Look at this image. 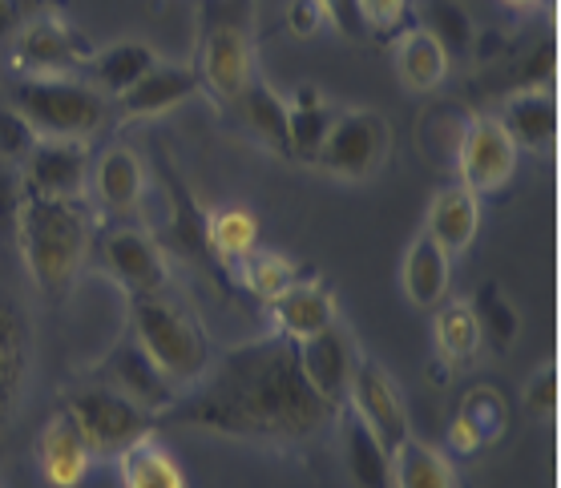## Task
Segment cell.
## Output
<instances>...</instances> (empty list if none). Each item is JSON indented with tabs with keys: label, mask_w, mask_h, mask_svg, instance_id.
Returning <instances> with one entry per match:
<instances>
[{
	"label": "cell",
	"mask_w": 561,
	"mask_h": 488,
	"mask_svg": "<svg viewBox=\"0 0 561 488\" xmlns=\"http://www.w3.org/2000/svg\"><path fill=\"white\" fill-rule=\"evenodd\" d=\"M93 380L105 384V387H114V392H122L126 399H134L138 408L150 411L153 420H158V416L179 399V387L170 384L167 375L153 368L150 356H146L129 335L126 339H117V344L105 351V360L98 363Z\"/></svg>",
	"instance_id": "cell-14"
},
{
	"label": "cell",
	"mask_w": 561,
	"mask_h": 488,
	"mask_svg": "<svg viewBox=\"0 0 561 488\" xmlns=\"http://www.w3.org/2000/svg\"><path fill=\"white\" fill-rule=\"evenodd\" d=\"M388 158H392V121L380 109L347 105V109H335L332 129L311 166L340 182H371L388 166Z\"/></svg>",
	"instance_id": "cell-5"
},
{
	"label": "cell",
	"mask_w": 561,
	"mask_h": 488,
	"mask_svg": "<svg viewBox=\"0 0 561 488\" xmlns=\"http://www.w3.org/2000/svg\"><path fill=\"white\" fill-rule=\"evenodd\" d=\"M340 408L307 384L299 368V347L283 335L251 339L215 356L206 375L170 404L158 425H179L191 432L243 444L291 449L323 437Z\"/></svg>",
	"instance_id": "cell-1"
},
{
	"label": "cell",
	"mask_w": 561,
	"mask_h": 488,
	"mask_svg": "<svg viewBox=\"0 0 561 488\" xmlns=\"http://www.w3.org/2000/svg\"><path fill=\"white\" fill-rule=\"evenodd\" d=\"M61 411H69L73 425L81 428V437L90 440L93 461H114L117 452L129 449L134 440L158 432V420L150 411L138 408L134 399H126L114 387L98 384V380L69 387L61 399Z\"/></svg>",
	"instance_id": "cell-6"
},
{
	"label": "cell",
	"mask_w": 561,
	"mask_h": 488,
	"mask_svg": "<svg viewBox=\"0 0 561 488\" xmlns=\"http://www.w3.org/2000/svg\"><path fill=\"white\" fill-rule=\"evenodd\" d=\"M323 16H328V25L335 33H344L352 40H364L368 37V25H364V13H359V0H316Z\"/></svg>",
	"instance_id": "cell-38"
},
{
	"label": "cell",
	"mask_w": 561,
	"mask_h": 488,
	"mask_svg": "<svg viewBox=\"0 0 561 488\" xmlns=\"http://www.w3.org/2000/svg\"><path fill=\"white\" fill-rule=\"evenodd\" d=\"M472 315L481 323V339L493 344V351H510L522 335V311L513 307V299L497 283H485L469 299Z\"/></svg>",
	"instance_id": "cell-33"
},
{
	"label": "cell",
	"mask_w": 561,
	"mask_h": 488,
	"mask_svg": "<svg viewBox=\"0 0 561 488\" xmlns=\"http://www.w3.org/2000/svg\"><path fill=\"white\" fill-rule=\"evenodd\" d=\"M283 105H287V150H291L295 162L311 166L323 138H328V129H332V117H335L332 97L319 90V85L304 81V85H295L283 97Z\"/></svg>",
	"instance_id": "cell-25"
},
{
	"label": "cell",
	"mask_w": 561,
	"mask_h": 488,
	"mask_svg": "<svg viewBox=\"0 0 561 488\" xmlns=\"http://www.w3.org/2000/svg\"><path fill=\"white\" fill-rule=\"evenodd\" d=\"M90 255L114 279V287L126 291V299L174 287V270H170V258L162 251V243L150 231H141V226H134L126 219H114L105 231H93Z\"/></svg>",
	"instance_id": "cell-7"
},
{
	"label": "cell",
	"mask_w": 561,
	"mask_h": 488,
	"mask_svg": "<svg viewBox=\"0 0 561 488\" xmlns=\"http://www.w3.org/2000/svg\"><path fill=\"white\" fill-rule=\"evenodd\" d=\"M433 347L436 363H445V368H465L477 360L485 339H481V323L472 315L469 299H445L433 311Z\"/></svg>",
	"instance_id": "cell-28"
},
{
	"label": "cell",
	"mask_w": 561,
	"mask_h": 488,
	"mask_svg": "<svg viewBox=\"0 0 561 488\" xmlns=\"http://www.w3.org/2000/svg\"><path fill=\"white\" fill-rule=\"evenodd\" d=\"M448 283H453V255L421 231L400 258V291L416 311H436L448 299Z\"/></svg>",
	"instance_id": "cell-22"
},
{
	"label": "cell",
	"mask_w": 561,
	"mask_h": 488,
	"mask_svg": "<svg viewBox=\"0 0 561 488\" xmlns=\"http://www.w3.org/2000/svg\"><path fill=\"white\" fill-rule=\"evenodd\" d=\"M283 25H287L291 37L311 40L319 28L328 25V16H323V9H319L316 0H291V4H287V13H283Z\"/></svg>",
	"instance_id": "cell-39"
},
{
	"label": "cell",
	"mask_w": 561,
	"mask_h": 488,
	"mask_svg": "<svg viewBox=\"0 0 561 488\" xmlns=\"http://www.w3.org/2000/svg\"><path fill=\"white\" fill-rule=\"evenodd\" d=\"M424 28L445 45L448 57H453V53H465L472 45V21L465 16L460 4H453V0H436L433 9H428V16H424Z\"/></svg>",
	"instance_id": "cell-35"
},
{
	"label": "cell",
	"mask_w": 561,
	"mask_h": 488,
	"mask_svg": "<svg viewBox=\"0 0 561 488\" xmlns=\"http://www.w3.org/2000/svg\"><path fill=\"white\" fill-rule=\"evenodd\" d=\"M505 126V133L513 138L517 150L525 154H553L558 146V97L549 85H525L513 90L501 102V114H493Z\"/></svg>",
	"instance_id": "cell-18"
},
{
	"label": "cell",
	"mask_w": 561,
	"mask_h": 488,
	"mask_svg": "<svg viewBox=\"0 0 561 488\" xmlns=\"http://www.w3.org/2000/svg\"><path fill=\"white\" fill-rule=\"evenodd\" d=\"M392 65L400 85L409 93H433L445 85L453 57L424 25H409L392 45Z\"/></svg>",
	"instance_id": "cell-23"
},
{
	"label": "cell",
	"mask_w": 561,
	"mask_h": 488,
	"mask_svg": "<svg viewBox=\"0 0 561 488\" xmlns=\"http://www.w3.org/2000/svg\"><path fill=\"white\" fill-rule=\"evenodd\" d=\"M126 307L129 339L150 356V363L170 384L179 387V396L198 384L215 360V351H210L203 319L174 295V287H162L150 295H129Z\"/></svg>",
	"instance_id": "cell-3"
},
{
	"label": "cell",
	"mask_w": 561,
	"mask_h": 488,
	"mask_svg": "<svg viewBox=\"0 0 561 488\" xmlns=\"http://www.w3.org/2000/svg\"><path fill=\"white\" fill-rule=\"evenodd\" d=\"M90 37L65 21L61 13H37L25 16L21 28L9 40V65L21 78H41V73H81V65L90 61Z\"/></svg>",
	"instance_id": "cell-8"
},
{
	"label": "cell",
	"mask_w": 561,
	"mask_h": 488,
	"mask_svg": "<svg viewBox=\"0 0 561 488\" xmlns=\"http://www.w3.org/2000/svg\"><path fill=\"white\" fill-rule=\"evenodd\" d=\"M392 488H460V480L445 449L404 437L392 449Z\"/></svg>",
	"instance_id": "cell-29"
},
{
	"label": "cell",
	"mask_w": 561,
	"mask_h": 488,
	"mask_svg": "<svg viewBox=\"0 0 561 488\" xmlns=\"http://www.w3.org/2000/svg\"><path fill=\"white\" fill-rule=\"evenodd\" d=\"M37 464L49 488H81V480L93 468L90 440L81 437L69 411H53L45 428L37 432Z\"/></svg>",
	"instance_id": "cell-20"
},
{
	"label": "cell",
	"mask_w": 561,
	"mask_h": 488,
	"mask_svg": "<svg viewBox=\"0 0 561 488\" xmlns=\"http://www.w3.org/2000/svg\"><path fill=\"white\" fill-rule=\"evenodd\" d=\"M33 146H37L33 126L0 97V162H4V166H21Z\"/></svg>",
	"instance_id": "cell-36"
},
{
	"label": "cell",
	"mask_w": 561,
	"mask_h": 488,
	"mask_svg": "<svg viewBox=\"0 0 561 488\" xmlns=\"http://www.w3.org/2000/svg\"><path fill=\"white\" fill-rule=\"evenodd\" d=\"M344 408L352 411V416H359L388 449H396L404 437H412L409 408H404L400 387H396V380L388 375V368H383L380 360L364 356V351H359L356 368H352V380H347Z\"/></svg>",
	"instance_id": "cell-12"
},
{
	"label": "cell",
	"mask_w": 561,
	"mask_h": 488,
	"mask_svg": "<svg viewBox=\"0 0 561 488\" xmlns=\"http://www.w3.org/2000/svg\"><path fill=\"white\" fill-rule=\"evenodd\" d=\"M501 9H510V13H534L541 9V0H497Z\"/></svg>",
	"instance_id": "cell-43"
},
{
	"label": "cell",
	"mask_w": 561,
	"mask_h": 488,
	"mask_svg": "<svg viewBox=\"0 0 561 488\" xmlns=\"http://www.w3.org/2000/svg\"><path fill=\"white\" fill-rule=\"evenodd\" d=\"M203 234H206L210 255L222 258V263L234 270V263L247 258L259 246V219L247 206H218V210L206 214Z\"/></svg>",
	"instance_id": "cell-31"
},
{
	"label": "cell",
	"mask_w": 561,
	"mask_h": 488,
	"mask_svg": "<svg viewBox=\"0 0 561 488\" xmlns=\"http://www.w3.org/2000/svg\"><path fill=\"white\" fill-rule=\"evenodd\" d=\"M234 109L243 114V126L255 133V142L267 146L271 154L291 158V150H287V105H283V93H275L271 81H263L255 73V81L234 102Z\"/></svg>",
	"instance_id": "cell-30"
},
{
	"label": "cell",
	"mask_w": 561,
	"mask_h": 488,
	"mask_svg": "<svg viewBox=\"0 0 561 488\" xmlns=\"http://www.w3.org/2000/svg\"><path fill=\"white\" fill-rule=\"evenodd\" d=\"M25 4L28 0H0V45H9L13 33L25 21Z\"/></svg>",
	"instance_id": "cell-42"
},
{
	"label": "cell",
	"mask_w": 561,
	"mask_h": 488,
	"mask_svg": "<svg viewBox=\"0 0 561 488\" xmlns=\"http://www.w3.org/2000/svg\"><path fill=\"white\" fill-rule=\"evenodd\" d=\"M267 315L275 335L291 339V344H307V339L328 332L332 323H340V303H335L328 283H319V279H295L283 295L271 299Z\"/></svg>",
	"instance_id": "cell-16"
},
{
	"label": "cell",
	"mask_w": 561,
	"mask_h": 488,
	"mask_svg": "<svg viewBox=\"0 0 561 488\" xmlns=\"http://www.w3.org/2000/svg\"><path fill=\"white\" fill-rule=\"evenodd\" d=\"M295 347H299V368H304L307 384L316 387L328 404L344 408L347 380H352V368H356V360H359L356 335L347 332V323H332L323 335L307 339V344H295Z\"/></svg>",
	"instance_id": "cell-17"
},
{
	"label": "cell",
	"mask_w": 561,
	"mask_h": 488,
	"mask_svg": "<svg viewBox=\"0 0 561 488\" xmlns=\"http://www.w3.org/2000/svg\"><path fill=\"white\" fill-rule=\"evenodd\" d=\"M16 255L45 299H69L93 251V210L85 198H49L21 186L13 210Z\"/></svg>",
	"instance_id": "cell-2"
},
{
	"label": "cell",
	"mask_w": 561,
	"mask_h": 488,
	"mask_svg": "<svg viewBox=\"0 0 561 488\" xmlns=\"http://www.w3.org/2000/svg\"><path fill=\"white\" fill-rule=\"evenodd\" d=\"M359 13L368 33H392L409 13V0H359Z\"/></svg>",
	"instance_id": "cell-40"
},
{
	"label": "cell",
	"mask_w": 561,
	"mask_h": 488,
	"mask_svg": "<svg viewBox=\"0 0 561 488\" xmlns=\"http://www.w3.org/2000/svg\"><path fill=\"white\" fill-rule=\"evenodd\" d=\"M460 420L477 432V440L481 444H497L501 437H505V428H510V404H505V396H501L497 387H472L469 396L460 399V411H457Z\"/></svg>",
	"instance_id": "cell-34"
},
{
	"label": "cell",
	"mask_w": 561,
	"mask_h": 488,
	"mask_svg": "<svg viewBox=\"0 0 561 488\" xmlns=\"http://www.w3.org/2000/svg\"><path fill=\"white\" fill-rule=\"evenodd\" d=\"M234 270H239V283H243L259 303H271V299L283 295L295 279H304L295 258L279 255V251H259V246L247 258H239Z\"/></svg>",
	"instance_id": "cell-32"
},
{
	"label": "cell",
	"mask_w": 561,
	"mask_h": 488,
	"mask_svg": "<svg viewBox=\"0 0 561 488\" xmlns=\"http://www.w3.org/2000/svg\"><path fill=\"white\" fill-rule=\"evenodd\" d=\"M90 194L114 219H129L146 198V162L126 142L105 146L90 166Z\"/></svg>",
	"instance_id": "cell-19"
},
{
	"label": "cell",
	"mask_w": 561,
	"mask_h": 488,
	"mask_svg": "<svg viewBox=\"0 0 561 488\" xmlns=\"http://www.w3.org/2000/svg\"><path fill=\"white\" fill-rule=\"evenodd\" d=\"M33 360H37L33 315L13 287L0 283V437L16 425V416L25 408Z\"/></svg>",
	"instance_id": "cell-9"
},
{
	"label": "cell",
	"mask_w": 561,
	"mask_h": 488,
	"mask_svg": "<svg viewBox=\"0 0 561 488\" xmlns=\"http://www.w3.org/2000/svg\"><path fill=\"white\" fill-rule=\"evenodd\" d=\"M90 142L37 138L21 162V186L49 198H90Z\"/></svg>",
	"instance_id": "cell-13"
},
{
	"label": "cell",
	"mask_w": 561,
	"mask_h": 488,
	"mask_svg": "<svg viewBox=\"0 0 561 488\" xmlns=\"http://www.w3.org/2000/svg\"><path fill=\"white\" fill-rule=\"evenodd\" d=\"M4 102L25 117L37 138L90 142L110 117V97L73 73H41V78L16 73L4 90Z\"/></svg>",
	"instance_id": "cell-4"
},
{
	"label": "cell",
	"mask_w": 561,
	"mask_h": 488,
	"mask_svg": "<svg viewBox=\"0 0 561 488\" xmlns=\"http://www.w3.org/2000/svg\"><path fill=\"white\" fill-rule=\"evenodd\" d=\"M194 73H198V85H203L206 97L234 109V102L255 81V40H251V33L234 21L210 25L203 37V49H198Z\"/></svg>",
	"instance_id": "cell-10"
},
{
	"label": "cell",
	"mask_w": 561,
	"mask_h": 488,
	"mask_svg": "<svg viewBox=\"0 0 561 488\" xmlns=\"http://www.w3.org/2000/svg\"><path fill=\"white\" fill-rule=\"evenodd\" d=\"M522 399H525V411H529L534 420H553V416H558V363L553 360L541 363V368L529 375Z\"/></svg>",
	"instance_id": "cell-37"
},
{
	"label": "cell",
	"mask_w": 561,
	"mask_h": 488,
	"mask_svg": "<svg viewBox=\"0 0 561 488\" xmlns=\"http://www.w3.org/2000/svg\"><path fill=\"white\" fill-rule=\"evenodd\" d=\"M114 464H117V485L122 488H191L182 464L158 440V432L134 440L129 449L117 452Z\"/></svg>",
	"instance_id": "cell-27"
},
{
	"label": "cell",
	"mask_w": 561,
	"mask_h": 488,
	"mask_svg": "<svg viewBox=\"0 0 561 488\" xmlns=\"http://www.w3.org/2000/svg\"><path fill=\"white\" fill-rule=\"evenodd\" d=\"M445 449L453 452V456H477V452L485 449V444H481V440H477V432H472L469 425H465V420H453V425H448V437H445Z\"/></svg>",
	"instance_id": "cell-41"
},
{
	"label": "cell",
	"mask_w": 561,
	"mask_h": 488,
	"mask_svg": "<svg viewBox=\"0 0 561 488\" xmlns=\"http://www.w3.org/2000/svg\"><path fill=\"white\" fill-rule=\"evenodd\" d=\"M517 146L505 133L493 114L469 117V126L460 129L457 142V174L460 186H469L472 194H497L501 186H510L517 174Z\"/></svg>",
	"instance_id": "cell-11"
},
{
	"label": "cell",
	"mask_w": 561,
	"mask_h": 488,
	"mask_svg": "<svg viewBox=\"0 0 561 488\" xmlns=\"http://www.w3.org/2000/svg\"><path fill=\"white\" fill-rule=\"evenodd\" d=\"M153 65H158V53L146 40H114V45H102V49L90 53V61L81 65V78L114 102Z\"/></svg>",
	"instance_id": "cell-26"
},
{
	"label": "cell",
	"mask_w": 561,
	"mask_h": 488,
	"mask_svg": "<svg viewBox=\"0 0 561 488\" xmlns=\"http://www.w3.org/2000/svg\"><path fill=\"white\" fill-rule=\"evenodd\" d=\"M203 85H198V73L194 65H179V61H162L153 69H146L134 85H129L117 102V126H129V121H153V117L174 114L179 105H186L191 97H198Z\"/></svg>",
	"instance_id": "cell-15"
},
{
	"label": "cell",
	"mask_w": 561,
	"mask_h": 488,
	"mask_svg": "<svg viewBox=\"0 0 561 488\" xmlns=\"http://www.w3.org/2000/svg\"><path fill=\"white\" fill-rule=\"evenodd\" d=\"M481 231V194H472L469 186H445L433 194V202L424 210V234L433 239L440 251L457 258L465 255Z\"/></svg>",
	"instance_id": "cell-21"
},
{
	"label": "cell",
	"mask_w": 561,
	"mask_h": 488,
	"mask_svg": "<svg viewBox=\"0 0 561 488\" xmlns=\"http://www.w3.org/2000/svg\"><path fill=\"white\" fill-rule=\"evenodd\" d=\"M335 425H340V452H344L347 480L356 488H392V449L347 408H340Z\"/></svg>",
	"instance_id": "cell-24"
}]
</instances>
